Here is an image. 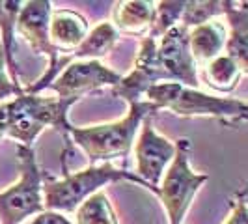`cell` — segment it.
<instances>
[{"mask_svg":"<svg viewBox=\"0 0 248 224\" xmlns=\"http://www.w3.org/2000/svg\"><path fill=\"white\" fill-rule=\"evenodd\" d=\"M248 185H245L241 191H237L235 196L232 198V213L226 219L224 224H248V204H247Z\"/></svg>","mask_w":248,"mask_h":224,"instance_id":"603a6c76","label":"cell"},{"mask_svg":"<svg viewBox=\"0 0 248 224\" xmlns=\"http://www.w3.org/2000/svg\"><path fill=\"white\" fill-rule=\"evenodd\" d=\"M142 131L135 144V159H137V176L146 183L148 191H155L164 176L166 164L174 161L175 146L155 133L151 127V118L142 122Z\"/></svg>","mask_w":248,"mask_h":224,"instance_id":"30bf717a","label":"cell"},{"mask_svg":"<svg viewBox=\"0 0 248 224\" xmlns=\"http://www.w3.org/2000/svg\"><path fill=\"white\" fill-rule=\"evenodd\" d=\"M146 97H148L146 101L153 103L157 109H166L177 116H185V118L209 116V118H218L222 124L226 118L235 120L245 111L247 105L239 99L215 97L194 88H186L179 82H159L146 92Z\"/></svg>","mask_w":248,"mask_h":224,"instance_id":"277c9868","label":"cell"},{"mask_svg":"<svg viewBox=\"0 0 248 224\" xmlns=\"http://www.w3.org/2000/svg\"><path fill=\"white\" fill-rule=\"evenodd\" d=\"M224 15L230 25L226 39V56L237 64L241 75H248V2L222 0Z\"/></svg>","mask_w":248,"mask_h":224,"instance_id":"7c38bea8","label":"cell"},{"mask_svg":"<svg viewBox=\"0 0 248 224\" xmlns=\"http://www.w3.org/2000/svg\"><path fill=\"white\" fill-rule=\"evenodd\" d=\"M75 103L60 97H41L37 94H23L8 101V127L6 137L17 144L32 148L34 140L45 127H54L69 135L75 125L67 120V111Z\"/></svg>","mask_w":248,"mask_h":224,"instance_id":"7a4b0ae2","label":"cell"},{"mask_svg":"<svg viewBox=\"0 0 248 224\" xmlns=\"http://www.w3.org/2000/svg\"><path fill=\"white\" fill-rule=\"evenodd\" d=\"M248 120V103L245 105V111L241 112L239 116H237L235 120H230V122H224V125H230V127H233V125H239L241 122H247Z\"/></svg>","mask_w":248,"mask_h":224,"instance_id":"d4e9b609","label":"cell"},{"mask_svg":"<svg viewBox=\"0 0 248 224\" xmlns=\"http://www.w3.org/2000/svg\"><path fill=\"white\" fill-rule=\"evenodd\" d=\"M21 0H0V32H2V49L6 54V64L13 84H19V69L13 58V34H15V23L23 10Z\"/></svg>","mask_w":248,"mask_h":224,"instance_id":"e0dca14e","label":"cell"},{"mask_svg":"<svg viewBox=\"0 0 248 224\" xmlns=\"http://www.w3.org/2000/svg\"><path fill=\"white\" fill-rule=\"evenodd\" d=\"M239 77H241V71H239L237 64L226 54H220L218 58L211 60L202 69L203 82L213 90L220 92V94L233 92V88L239 82Z\"/></svg>","mask_w":248,"mask_h":224,"instance_id":"ac0fdd59","label":"cell"},{"mask_svg":"<svg viewBox=\"0 0 248 224\" xmlns=\"http://www.w3.org/2000/svg\"><path fill=\"white\" fill-rule=\"evenodd\" d=\"M157 60L164 80L198 90V65L188 49V28L181 23L170 28L157 45Z\"/></svg>","mask_w":248,"mask_h":224,"instance_id":"9c48e42d","label":"cell"},{"mask_svg":"<svg viewBox=\"0 0 248 224\" xmlns=\"http://www.w3.org/2000/svg\"><path fill=\"white\" fill-rule=\"evenodd\" d=\"M118 37H120V32L116 30V26L112 23H101L69 54V58L71 60L73 58H77V60H99V58L108 54V50L116 45Z\"/></svg>","mask_w":248,"mask_h":224,"instance_id":"2e32d148","label":"cell"},{"mask_svg":"<svg viewBox=\"0 0 248 224\" xmlns=\"http://www.w3.org/2000/svg\"><path fill=\"white\" fill-rule=\"evenodd\" d=\"M25 94V88L13 84L10 73H8V64H6V54L0 45V103H6L10 97H19Z\"/></svg>","mask_w":248,"mask_h":224,"instance_id":"7402d4cb","label":"cell"},{"mask_svg":"<svg viewBox=\"0 0 248 224\" xmlns=\"http://www.w3.org/2000/svg\"><path fill=\"white\" fill-rule=\"evenodd\" d=\"M162 80H164V75L157 60V39L146 36L140 45L133 71L127 77H122L120 84L112 88V94L116 97H124L131 105V103H138L142 94L146 96L149 88Z\"/></svg>","mask_w":248,"mask_h":224,"instance_id":"8fae6325","label":"cell"},{"mask_svg":"<svg viewBox=\"0 0 248 224\" xmlns=\"http://www.w3.org/2000/svg\"><path fill=\"white\" fill-rule=\"evenodd\" d=\"M157 15V4L149 0H125L120 2L114 12V26L120 32H127L133 36L149 34L151 26L155 23Z\"/></svg>","mask_w":248,"mask_h":224,"instance_id":"5bb4252c","label":"cell"},{"mask_svg":"<svg viewBox=\"0 0 248 224\" xmlns=\"http://www.w3.org/2000/svg\"><path fill=\"white\" fill-rule=\"evenodd\" d=\"M122 75L108 69L99 60H75L62 73L58 75L49 90L58 94L60 99H69L77 103L86 94L105 86H118Z\"/></svg>","mask_w":248,"mask_h":224,"instance_id":"ba28073f","label":"cell"},{"mask_svg":"<svg viewBox=\"0 0 248 224\" xmlns=\"http://www.w3.org/2000/svg\"><path fill=\"white\" fill-rule=\"evenodd\" d=\"M50 2L47 0H30L23 4V10L17 17L15 23V32L19 36H23L26 43L30 45V49L34 50V54H43L49 58V69L37 82L25 88V94H37L41 90L50 86V82L54 80V77L62 69L60 64V52L52 45L50 41Z\"/></svg>","mask_w":248,"mask_h":224,"instance_id":"52a82bcc","label":"cell"},{"mask_svg":"<svg viewBox=\"0 0 248 224\" xmlns=\"http://www.w3.org/2000/svg\"><path fill=\"white\" fill-rule=\"evenodd\" d=\"M19 179L0 192V224H23L32 215L45 211L43 179L32 148L17 144Z\"/></svg>","mask_w":248,"mask_h":224,"instance_id":"5b68a950","label":"cell"},{"mask_svg":"<svg viewBox=\"0 0 248 224\" xmlns=\"http://www.w3.org/2000/svg\"><path fill=\"white\" fill-rule=\"evenodd\" d=\"M190 149H192V144L188 138H179L175 142L174 161L170 162L168 172L162 177L161 187L153 191V194L159 196V200L162 202L170 224H181L194 194L209 179L207 174H196L190 168L188 164Z\"/></svg>","mask_w":248,"mask_h":224,"instance_id":"8992f818","label":"cell"},{"mask_svg":"<svg viewBox=\"0 0 248 224\" xmlns=\"http://www.w3.org/2000/svg\"><path fill=\"white\" fill-rule=\"evenodd\" d=\"M129 179L137 185L146 187V183L133 172L114 168L110 162L90 164L86 170L65 174L62 179H43V204L47 211H77L78 206L92 194L101 191L110 181Z\"/></svg>","mask_w":248,"mask_h":224,"instance_id":"3957f363","label":"cell"},{"mask_svg":"<svg viewBox=\"0 0 248 224\" xmlns=\"http://www.w3.org/2000/svg\"><path fill=\"white\" fill-rule=\"evenodd\" d=\"M25 224H73L67 217H63L62 213L58 211H45L36 215L30 223H25Z\"/></svg>","mask_w":248,"mask_h":224,"instance_id":"cb8c5ba5","label":"cell"},{"mask_svg":"<svg viewBox=\"0 0 248 224\" xmlns=\"http://www.w3.org/2000/svg\"><path fill=\"white\" fill-rule=\"evenodd\" d=\"M157 111L159 109L149 101L131 103L127 116L122 120L90 127H73L69 135L75 144L88 155L90 164H95L97 161L108 162L116 157L129 155L138 127Z\"/></svg>","mask_w":248,"mask_h":224,"instance_id":"6da1fadb","label":"cell"},{"mask_svg":"<svg viewBox=\"0 0 248 224\" xmlns=\"http://www.w3.org/2000/svg\"><path fill=\"white\" fill-rule=\"evenodd\" d=\"M75 213L77 224H118L116 211L103 189L84 200Z\"/></svg>","mask_w":248,"mask_h":224,"instance_id":"d6986e66","label":"cell"},{"mask_svg":"<svg viewBox=\"0 0 248 224\" xmlns=\"http://www.w3.org/2000/svg\"><path fill=\"white\" fill-rule=\"evenodd\" d=\"M49 32L58 52H73L86 39L88 21L73 10H52Z\"/></svg>","mask_w":248,"mask_h":224,"instance_id":"4fadbf2b","label":"cell"},{"mask_svg":"<svg viewBox=\"0 0 248 224\" xmlns=\"http://www.w3.org/2000/svg\"><path fill=\"white\" fill-rule=\"evenodd\" d=\"M228 32L222 23L209 21L205 25L196 26L188 32V49L194 58L196 65H207V64L218 58L222 49L226 47Z\"/></svg>","mask_w":248,"mask_h":224,"instance_id":"9a60e30c","label":"cell"},{"mask_svg":"<svg viewBox=\"0 0 248 224\" xmlns=\"http://www.w3.org/2000/svg\"><path fill=\"white\" fill-rule=\"evenodd\" d=\"M186 2L181 0H164L157 4V15H155V23L149 30V37L157 39L162 37L170 28H174L175 25H179L181 15L185 12Z\"/></svg>","mask_w":248,"mask_h":224,"instance_id":"44dd1931","label":"cell"},{"mask_svg":"<svg viewBox=\"0 0 248 224\" xmlns=\"http://www.w3.org/2000/svg\"><path fill=\"white\" fill-rule=\"evenodd\" d=\"M224 13V4L218 0H190L186 2V8L183 15H181V25L186 28H196L205 23L213 21L217 15H222Z\"/></svg>","mask_w":248,"mask_h":224,"instance_id":"ffe728a7","label":"cell"}]
</instances>
